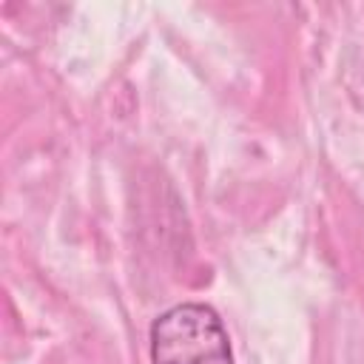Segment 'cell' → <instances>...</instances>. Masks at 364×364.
<instances>
[{"instance_id": "6da1fadb", "label": "cell", "mask_w": 364, "mask_h": 364, "mask_svg": "<svg viewBox=\"0 0 364 364\" xmlns=\"http://www.w3.org/2000/svg\"><path fill=\"white\" fill-rule=\"evenodd\" d=\"M151 364H233L219 313L208 304H176L151 324Z\"/></svg>"}]
</instances>
